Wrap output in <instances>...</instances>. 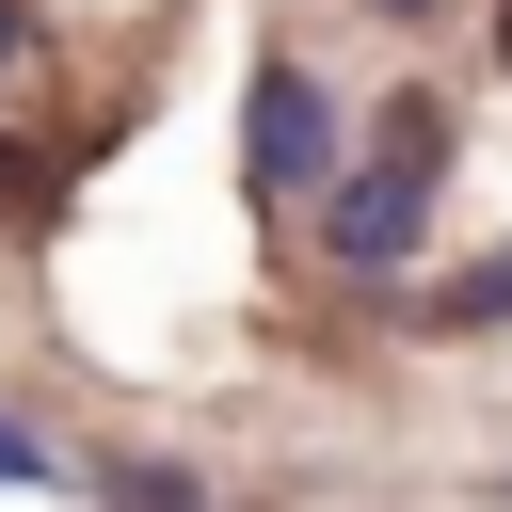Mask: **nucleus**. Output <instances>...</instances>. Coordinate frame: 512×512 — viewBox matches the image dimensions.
Segmentation results:
<instances>
[{
  "label": "nucleus",
  "mask_w": 512,
  "mask_h": 512,
  "mask_svg": "<svg viewBox=\"0 0 512 512\" xmlns=\"http://www.w3.org/2000/svg\"><path fill=\"white\" fill-rule=\"evenodd\" d=\"M368 16H448V0H368Z\"/></svg>",
  "instance_id": "39448f33"
},
{
  "label": "nucleus",
  "mask_w": 512,
  "mask_h": 512,
  "mask_svg": "<svg viewBox=\"0 0 512 512\" xmlns=\"http://www.w3.org/2000/svg\"><path fill=\"white\" fill-rule=\"evenodd\" d=\"M496 64H512V0H496Z\"/></svg>",
  "instance_id": "423d86ee"
},
{
  "label": "nucleus",
  "mask_w": 512,
  "mask_h": 512,
  "mask_svg": "<svg viewBox=\"0 0 512 512\" xmlns=\"http://www.w3.org/2000/svg\"><path fill=\"white\" fill-rule=\"evenodd\" d=\"M0 64H32V0H0Z\"/></svg>",
  "instance_id": "20e7f679"
},
{
  "label": "nucleus",
  "mask_w": 512,
  "mask_h": 512,
  "mask_svg": "<svg viewBox=\"0 0 512 512\" xmlns=\"http://www.w3.org/2000/svg\"><path fill=\"white\" fill-rule=\"evenodd\" d=\"M416 224H432V176H416V160H368V176H336V192H320V256H336V272H368V288H384V272H416Z\"/></svg>",
  "instance_id": "f03ea898"
},
{
  "label": "nucleus",
  "mask_w": 512,
  "mask_h": 512,
  "mask_svg": "<svg viewBox=\"0 0 512 512\" xmlns=\"http://www.w3.org/2000/svg\"><path fill=\"white\" fill-rule=\"evenodd\" d=\"M0 480H48V448H32V432H16V416H0Z\"/></svg>",
  "instance_id": "7ed1b4c3"
},
{
  "label": "nucleus",
  "mask_w": 512,
  "mask_h": 512,
  "mask_svg": "<svg viewBox=\"0 0 512 512\" xmlns=\"http://www.w3.org/2000/svg\"><path fill=\"white\" fill-rule=\"evenodd\" d=\"M240 160H256V192H336V96H320L304 64H256V96H240Z\"/></svg>",
  "instance_id": "f257e3e1"
}]
</instances>
